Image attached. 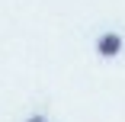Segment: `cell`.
Wrapping results in <instances>:
<instances>
[{"instance_id": "7a4b0ae2", "label": "cell", "mask_w": 125, "mask_h": 122, "mask_svg": "<svg viewBox=\"0 0 125 122\" xmlns=\"http://www.w3.org/2000/svg\"><path fill=\"white\" fill-rule=\"evenodd\" d=\"M26 122H45V119H42V116H29Z\"/></svg>"}, {"instance_id": "6da1fadb", "label": "cell", "mask_w": 125, "mask_h": 122, "mask_svg": "<svg viewBox=\"0 0 125 122\" xmlns=\"http://www.w3.org/2000/svg\"><path fill=\"white\" fill-rule=\"evenodd\" d=\"M122 48H125V39L119 32H103V35L96 39V55L99 58H115Z\"/></svg>"}]
</instances>
